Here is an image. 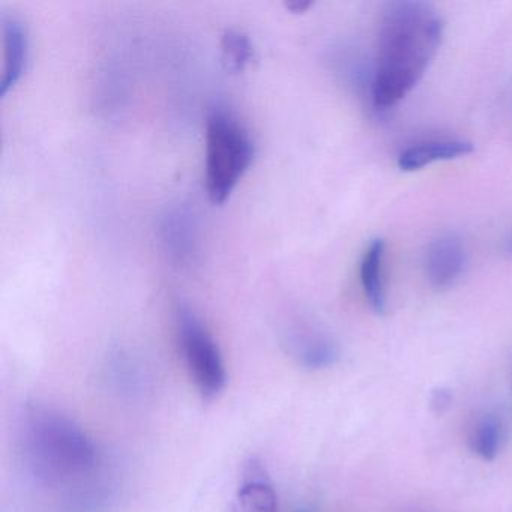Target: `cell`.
<instances>
[{"label": "cell", "instance_id": "cell-11", "mask_svg": "<svg viewBox=\"0 0 512 512\" xmlns=\"http://www.w3.org/2000/svg\"><path fill=\"white\" fill-rule=\"evenodd\" d=\"M164 244L175 259L187 262L194 251V232L190 220L182 214L167 218L163 226Z\"/></svg>", "mask_w": 512, "mask_h": 512}, {"label": "cell", "instance_id": "cell-7", "mask_svg": "<svg viewBox=\"0 0 512 512\" xmlns=\"http://www.w3.org/2000/svg\"><path fill=\"white\" fill-rule=\"evenodd\" d=\"M475 151V145L464 139L430 140L404 149L398 157L403 172H416L440 161L458 160Z\"/></svg>", "mask_w": 512, "mask_h": 512}, {"label": "cell", "instance_id": "cell-2", "mask_svg": "<svg viewBox=\"0 0 512 512\" xmlns=\"http://www.w3.org/2000/svg\"><path fill=\"white\" fill-rule=\"evenodd\" d=\"M25 454L32 473L49 484L70 481L94 467V443L73 421L35 410L25 428Z\"/></svg>", "mask_w": 512, "mask_h": 512}, {"label": "cell", "instance_id": "cell-15", "mask_svg": "<svg viewBox=\"0 0 512 512\" xmlns=\"http://www.w3.org/2000/svg\"><path fill=\"white\" fill-rule=\"evenodd\" d=\"M505 251H506V253L511 254V256H512V235L509 236L508 241H506Z\"/></svg>", "mask_w": 512, "mask_h": 512}, {"label": "cell", "instance_id": "cell-4", "mask_svg": "<svg viewBox=\"0 0 512 512\" xmlns=\"http://www.w3.org/2000/svg\"><path fill=\"white\" fill-rule=\"evenodd\" d=\"M178 335L188 374L202 397H217L226 385L227 374L220 347L208 329L188 308H179Z\"/></svg>", "mask_w": 512, "mask_h": 512}, {"label": "cell", "instance_id": "cell-9", "mask_svg": "<svg viewBox=\"0 0 512 512\" xmlns=\"http://www.w3.org/2000/svg\"><path fill=\"white\" fill-rule=\"evenodd\" d=\"M386 245L383 239H373L365 250L361 262V284L365 298L374 313L385 314L386 290H385V262Z\"/></svg>", "mask_w": 512, "mask_h": 512}, {"label": "cell", "instance_id": "cell-8", "mask_svg": "<svg viewBox=\"0 0 512 512\" xmlns=\"http://www.w3.org/2000/svg\"><path fill=\"white\" fill-rule=\"evenodd\" d=\"M4 68L0 91L7 94L13 88L26 70L29 55V40L25 26L16 19L4 20Z\"/></svg>", "mask_w": 512, "mask_h": 512}, {"label": "cell", "instance_id": "cell-1", "mask_svg": "<svg viewBox=\"0 0 512 512\" xmlns=\"http://www.w3.org/2000/svg\"><path fill=\"white\" fill-rule=\"evenodd\" d=\"M442 17L427 2H391L383 11L371 100L379 110L397 106L430 68L443 40Z\"/></svg>", "mask_w": 512, "mask_h": 512}, {"label": "cell", "instance_id": "cell-5", "mask_svg": "<svg viewBox=\"0 0 512 512\" xmlns=\"http://www.w3.org/2000/svg\"><path fill=\"white\" fill-rule=\"evenodd\" d=\"M466 265V248L458 236L445 233L437 236L428 245L425 274L434 289H448L454 286L464 274Z\"/></svg>", "mask_w": 512, "mask_h": 512}, {"label": "cell", "instance_id": "cell-10", "mask_svg": "<svg viewBox=\"0 0 512 512\" xmlns=\"http://www.w3.org/2000/svg\"><path fill=\"white\" fill-rule=\"evenodd\" d=\"M505 430L497 416L484 415L476 419L469 431V448L481 460L493 461L502 449Z\"/></svg>", "mask_w": 512, "mask_h": 512}, {"label": "cell", "instance_id": "cell-6", "mask_svg": "<svg viewBox=\"0 0 512 512\" xmlns=\"http://www.w3.org/2000/svg\"><path fill=\"white\" fill-rule=\"evenodd\" d=\"M238 512H278V494L260 461L251 460L236 494Z\"/></svg>", "mask_w": 512, "mask_h": 512}, {"label": "cell", "instance_id": "cell-3", "mask_svg": "<svg viewBox=\"0 0 512 512\" xmlns=\"http://www.w3.org/2000/svg\"><path fill=\"white\" fill-rule=\"evenodd\" d=\"M254 158V143L244 125L223 109L206 119V190L223 203L241 181Z\"/></svg>", "mask_w": 512, "mask_h": 512}, {"label": "cell", "instance_id": "cell-16", "mask_svg": "<svg viewBox=\"0 0 512 512\" xmlns=\"http://www.w3.org/2000/svg\"><path fill=\"white\" fill-rule=\"evenodd\" d=\"M299 512H307V511H299Z\"/></svg>", "mask_w": 512, "mask_h": 512}, {"label": "cell", "instance_id": "cell-12", "mask_svg": "<svg viewBox=\"0 0 512 512\" xmlns=\"http://www.w3.org/2000/svg\"><path fill=\"white\" fill-rule=\"evenodd\" d=\"M302 362L310 368H323L332 365L338 358L337 346L322 335H307L299 344Z\"/></svg>", "mask_w": 512, "mask_h": 512}, {"label": "cell", "instance_id": "cell-13", "mask_svg": "<svg viewBox=\"0 0 512 512\" xmlns=\"http://www.w3.org/2000/svg\"><path fill=\"white\" fill-rule=\"evenodd\" d=\"M223 47L224 62L233 71L244 70L245 65L253 59V46L247 35L241 31L229 29L221 40Z\"/></svg>", "mask_w": 512, "mask_h": 512}, {"label": "cell", "instance_id": "cell-14", "mask_svg": "<svg viewBox=\"0 0 512 512\" xmlns=\"http://www.w3.org/2000/svg\"><path fill=\"white\" fill-rule=\"evenodd\" d=\"M311 5H313V2H310V0H296V2H290V4H287V8L292 10L293 13H304V11H307Z\"/></svg>", "mask_w": 512, "mask_h": 512}]
</instances>
